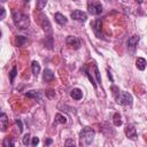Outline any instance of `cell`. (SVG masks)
<instances>
[{
    "mask_svg": "<svg viewBox=\"0 0 147 147\" xmlns=\"http://www.w3.org/2000/svg\"><path fill=\"white\" fill-rule=\"evenodd\" d=\"M70 95L74 100H80L83 98V91L80 88H72L70 92Z\"/></svg>",
    "mask_w": 147,
    "mask_h": 147,
    "instance_id": "obj_11",
    "label": "cell"
},
{
    "mask_svg": "<svg viewBox=\"0 0 147 147\" xmlns=\"http://www.w3.org/2000/svg\"><path fill=\"white\" fill-rule=\"evenodd\" d=\"M93 68H94V75H95V77H96V80H98V83H99V84H101V77H100L99 69H98V67H96V65H94Z\"/></svg>",
    "mask_w": 147,
    "mask_h": 147,
    "instance_id": "obj_23",
    "label": "cell"
},
{
    "mask_svg": "<svg viewBox=\"0 0 147 147\" xmlns=\"http://www.w3.org/2000/svg\"><path fill=\"white\" fill-rule=\"evenodd\" d=\"M88 13L91 15H100L102 13V5L98 1H92L88 3Z\"/></svg>",
    "mask_w": 147,
    "mask_h": 147,
    "instance_id": "obj_4",
    "label": "cell"
},
{
    "mask_svg": "<svg viewBox=\"0 0 147 147\" xmlns=\"http://www.w3.org/2000/svg\"><path fill=\"white\" fill-rule=\"evenodd\" d=\"M65 42H67L68 46L72 47L74 49H78V48L80 47V45H82L80 39H79L78 37H74V36H69V37L65 39Z\"/></svg>",
    "mask_w": 147,
    "mask_h": 147,
    "instance_id": "obj_5",
    "label": "cell"
},
{
    "mask_svg": "<svg viewBox=\"0 0 147 147\" xmlns=\"http://www.w3.org/2000/svg\"><path fill=\"white\" fill-rule=\"evenodd\" d=\"M94 136H95V132L91 127H88V126L84 127L79 133L80 145H90V144H92V141L94 139Z\"/></svg>",
    "mask_w": 147,
    "mask_h": 147,
    "instance_id": "obj_2",
    "label": "cell"
},
{
    "mask_svg": "<svg viewBox=\"0 0 147 147\" xmlns=\"http://www.w3.org/2000/svg\"><path fill=\"white\" fill-rule=\"evenodd\" d=\"M15 142H14V139L11 137H6L2 141V146L3 147H14Z\"/></svg>",
    "mask_w": 147,
    "mask_h": 147,
    "instance_id": "obj_16",
    "label": "cell"
},
{
    "mask_svg": "<svg viewBox=\"0 0 147 147\" xmlns=\"http://www.w3.org/2000/svg\"><path fill=\"white\" fill-rule=\"evenodd\" d=\"M28 41V39L25 38V37H23V36H17L16 37V46H23L25 42Z\"/></svg>",
    "mask_w": 147,
    "mask_h": 147,
    "instance_id": "obj_21",
    "label": "cell"
},
{
    "mask_svg": "<svg viewBox=\"0 0 147 147\" xmlns=\"http://www.w3.org/2000/svg\"><path fill=\"white\" fill-rule=\"evenodd\" d=\"M16 125H17V127H18V133H22V131H23L22 121H21V119H16Z\"/></svg>",
    "mask_w": 147,
    "mask_h": 147,
    "instance_id": "obj_26",
    "label": "cell"
},
{
    "mask_svg": "<svg viewBox=\"0 0 147 147\" xmlns=\"http://www.w3.org/2000/svg\"><path fill=\"white\" fill-rule=\"evenodd\" d=\"M47 1H48V0H37V1H36V8H37L38 10H42L44 7L47 5Z\"/></svg>",
    "mask_w": 147,
    "mask_h": 147,
    "instance_id": "obj_20",
    "label": "cell"
},
{
    "mask_svg": "<svg viewBox=\"0 0 147 147\" xmlns=\"http://www.w3.org/2000/svg\"><path fill=\"white\" fill-rule=\"evenodd\" d=\"M39 72H40V64L37 61H33L32 62V74L37 76Z\"/></svg>",
    "mask_w": 147,
    "mask_h": 147,
    "instance_id": "obj_18",
    "label": "cell"
},
{
    "mask_svg": "<svg viewBox=\"0 0 147 147\" xmlns=\"http://www.w3.org/2000/svg\"><path fill=\"white\" fill-rule=\"evenodd\" d=\"M137 2H138V3H141V2H142V0H137Z\"/></svg>",
    "mask_w": 147,
    "mask_h": 147,
    "instance_id": "obj_32",
    "label": "cell"
},
{
    "mask_svg": "<svg viewBox=\"0 0 147 147\" xmlns=\"http://www.w3.org/2000/svg\"><path fill=\"white\" fill-rule=\"evenodd\" d=\"M65 145H67V146H68V145H72V146H74V145H75V141H71V140H68V141L65 142Z\"/></svg>",
    "mask_w": 147,
    "mask_h": 147,
    "instance_id": "obj_30",
    "label": "cell"
},
{
    "mask_svg": "<svg viewBox=\"0 0 147 147\" xmlns=\"http://www.w3.org/2000/svg\"><path fill=\"white\" fill-rule=\"evenodd\" d=\"M54 18H55L56 23H59L60 25H64V24H67V22H68V18H67L63 14H61V13H55Z\"/></svg>",
    "mask_w": 147,
    "mask_h": 147,
    "instance_id": "obj_9",
    "label": "cell"
},
{
    "mask_svg": "<svg viewBox=\"0 0 147 147\" xmlns=\"http://www.w3.org/2000/svg\"><path fill=\"white\" fill-rule=\"evenodd\" d=\"M5 14H6V13H5V9H3V8H1V20H3V18H5Z\"/></svg>",
    "mask_w": 147,
    "mask_h": 147,
    "instance_id": "obj_29",
    "label": "cell"
},
{
    "mask_svg": "<svg viewBox=\"0 0 147 147\" xmlns=\"http://www.w3.org/2000/svg\"><path fill=\"white\" fill-rule=\"evenodd\" d=\"M16 75H17V68H16V67H14V68L11 69V71L9 72V78H10V83H14V79H15Z\"/></svg>",
    "mask_w": 147,
    "mask_h": 147,
    "instance_id": "obj_22",
    "label": "cell"
},
{
    "mask_svg": "<svg viewBox=\"0 0 147 147\" xmlns=\"http://www.w3.org/2000/svg\"><path fill=\"white\" fill-rule=\"evenodd\" d=\"M22 142H23V145H25V146H28V145L30 144V134H29V133H26V134L23 137Z\"/></svg>",
    "mask_w": 147,
    "mask_h": 147,
    "instance_id": "obj_25",
    "label": "cell"
},
{
    "mask_svg": "<svg viewBox=\"0 0 147 147\" xmlns=\"http://www.w3.org/2000/svg\"><path fill=\"white\" fill-rule=\"evenodd\" d=\"M125 134H126L127 138H130V139H132V140L137 139V130H136L134 125H132V124L127 125V126L125 127Z\"/></svg>",
    "mask_w": 147,
    "mask_h": 147,
    "instance_id": "obj_8",
    "label": "cell"
},
{
    "mask_svg": "<svg viewBox=\"0 0 147 147\" xmlns=\"http://www.w3.org/2000/svg\"><path fill=\"white\" fill-rule=\"evenodd\" d=\"M38 144H39V138H37V137L32 138V142H31V145H32V146H37Z\"/></svg>",
    "mask_w": 147,
    "mask_h": 147,
    "instance_id": "obj_28",
    "label": "cell"
},
{
    "mask_svg": "<svg viewBox=\"0 0 147 147\" xmlns=\"http://www.w3.org/2000/svg\"><path fill=\"white\" fill-rule=\"evenodd\" d=\"M46 95H47L49 99H52V98L55 96V92H54L53 90H48V91H46Z\"/></svg>",
    "mask_w": 147,
    "mask_h": 147,
    "instance_id": "obj_27",
    "label": "cell"
},
{
    "mask_svg": "<svg viewBox=\"0 0 147 147\" xmlns=\"http://www.w3.org/2000/svg\"><path fill=\"white\" fill-rule=\"evenodd\" d=\"M25 96H28V98H34V99L40 100V92L39 91H29V92L25 93Z\"/></svg>",
    "mask_w": 147,
    "mask_h": 147,
    "instance_id": "obj_17",
    "label": "cell"
},
{
    "mask_svg": "<svg viewBox=\"0 0 147 147\" xmlns=\"http://www.w3.org/2000/svg\"><path fill=\"white\" fill-rule=\"evenodd\" d=\"M42 79L45 82H51V80L54 79V74L49 69H45L44 70V74H42Z\"/></svg>",
    "mask_w": 147,
    "mask_h": 147,
    "instance_id": "obj_12",
    "label": "cell"
},
{
    "mask_svg": "<svg viewBox=\"0 0 147 147\" xmlns=\"http://www.w3.org/2000/svg\"><path fill=\"white\" fill-rule=\"evenodd\" d=\"M71 18L75 20V21L84 23L86 21V18H87V15H86V13H84V11H82L79 9H76V10H74L71 13Z\"/></svg>",
    "mask_w": 147,
    "mask_h": 147,
    "instance_id": "obj_6",
    "label": "cell"
},
{
    "mask_svg": "<svg viewBox=\"0 0 147 147\" xmlns=\"http://www.w3.org/2000/svg\"><path fill=\"white\" fill-rule=\"evenodd\" d=\"M138 42H139V37L138 36H132L127 40V47L131 48V49H134L136 46L138 45Z\"/></svg>",
    "mask_w": 147,
    "mask_h": 147,
    "instance_id": "obj_10",
    "label": "cell"
},
{
    "mask_svg": "<svg viewBox=\"0 0 147 147\" xmlns=\"http://www.w3.org/2000/svg\"><path fill=\"white\" fill-rule=\"evenodd\" d=\"M85 72H86V75H87V77H88V79H90V82L92 83V85H93V87L95 88L96 87V84H95V82H94V78L91 76V74H90V71L87 70V69H85Z\"/></svg>",
    "mask_w": 147,
    "mask_h": 147,
    "instance_id": "obj_24",
    "label": "cell"
},
{
    "mask_svg": "<svg viewBox=\"0 0 147 147\" xmlns=\"http://www.w3.org/2000/svg\"><path fill=\"white\" fill-rule=\"evenodd\" d=\"M115 100L118 105L122 106H126V105H132V95L129 92H124V91H117L115 93Z\"/></svg>",
    "mask_w": 147,
    "mask_h": 147,
    "instance_id": "obj_3",
    "label": "cell"
},
{
    "mask_svg": "<svg viewBox=\"0 0 147 147\" xmlns=\"http://www.w3.org/2000/svg\"><path fill=\"white\" fill-rule=\"evenodd\" d=\"M91 26L93 28V31L95 33V36L98 38H101L102 37V33H101V20H95L93 23H91Z\"/></svg>",
    "mask_w": 147,
    "mask_h": 147,
    "instance_id": "obj_7",
    "label": "cell"
},
{
    "mask_svg": "<svg viewBox=\"0 0 147 147\" xmlns=\"http://www.w3.org/2000/svg\"><path fill=\"white\" fill-rule=\"evenodd\" d=\"M68 122V118H67V116H64V115H62L61 113H57L56 115H55V124H65Z\"/></svg>",
    "mask_w": 147,
    "mask_h": 147,
    "instance_id": "obj_13",
    "label": "cell"
},
{
    "mask_svg": "<svg viewBox=\"0 0 147 147\" xmlns=\"http://www.w3.org/2000/svg\"><path fill=\"white\" fill-rule=\"evenodd\" d=\"M51 144H52V139H47L45 141V145H51Z\"/></svg>",
    "mask_w": 147,
    "mask_h": 147,
    "instance_id": "obj_31",
    "label": "cell"
},
{
    "mask_svg": "<svg viewBox=\"0 0 147 147\" xmlns=\"http://www.w3.org/2000/svg\"><path fill=\"white\" fill-rule=\"evenodd\" d=\"M0 123H1V131H6L7 125H8V118H7V115L5 113H2L0 116Z\"/></svg>",
    "mask_w": 147,
    "mask_h": 147,
    "instance_id": "obj_14",
    "label": "cell"
},
{
    "mask_svg": "<svg viewBox=\"0 0 147 147\" xmlns=\"http://www.w3.org/2000/svg\"><path fill=\"white\" fill-rule=\"evenodd\" d=\"M13 21H14V24L20 29H26L30 25L29 16L18 10H13Z\"/></svg>",
    "mask_w": 147,
    "mask_h": 147,
    "instance_id": "obj_1",
    "label": "cell"
},
{
    "mask_svg": "<svg viewBox=\"0 0 147 147\" xmlns=\"http://www.w3.org/2000/svg\"><path fill=\"white\" fill-rule=\"evenodd\" d=\"M113 122H114V125H115V126H121V125H122L121 116H119V114H118V113L114 114V116H113Z\"/></svg>",
    "mask_w": 147,
    "mask_h": 147,
    "instance_id": "obj_19",
    "label": "cell"
},
{
    "mask_svg": "<svg viewBox=\"0 0 147 147\" xmlns=\"http://www.w3.org/2000/svg\"><path fill=\"white\" fill-rule=\"evenodd\" d=\"M136 65H137V68H138L139 70H145V69H146V65H147V62H146L145 59L138 57L137 61H136Z\"/></svg>",
    "mask_w": 147,
    "mask_h": 147,
    "instance_id": "obj_15",
    "label": "cell"
}]
</instances>
